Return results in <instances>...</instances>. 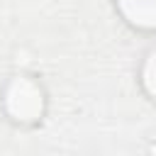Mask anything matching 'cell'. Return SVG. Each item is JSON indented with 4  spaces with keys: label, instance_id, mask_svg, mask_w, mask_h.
I'll list each match as a JSON object with an SVG mask.
<instances>
[{
    "label": "cell",
    "instance_id": "obj_1",
    "mask_svg": "<svg viewBox=\"0 0 156 156\" xmlns=\"http://www.w3.org/2000/svg\"><path fill=\"white\" fill-rule=\"evenodd\" d=\"M5 110L15 122L29 124L44 115V90L27 76L12 78L5 90Z\"/></svg>",
    "mask_w": 156,
    "mask_h": 156
},
{
    "label": "cell",
    "instance_id": "obj_2",
    "mask_svg": "<svg viewBox=\"0 0 156 156\" xmlns=\"http://www.w3.org/2000/svg\"><path fill=\"white\" fill-rule=\"evenodd\" d=\"M122 17L139 29H156V0H117Z\"/></svg>",
    "mask_w": 156,
    "mask_h": 156
},
{
    "label": "cell",
    "instance_id": "obj_3",
    "mask_svg": "<svg viewBox=\"0 0 156 156\" xmlns=\"http://www.w3.org/2000/svg\"><path fill=\"white\" fill-rule=\"evenodd\" d=\"M141 85L151 98H156V49L149 51V56L141 66Z\"/></svg>",
    "mask_w": 156,
    "mask_h": 156
}]
</instances>
